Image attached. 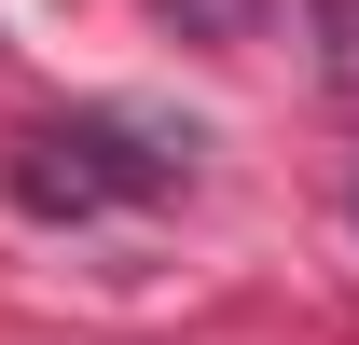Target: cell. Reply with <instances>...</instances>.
Returning a JSON list of instances; mask_svg holds the SVG:
<instances>
[{
  "instance_id": "1",
  "label": "cell",
  "mask_w": 359,
  "mask_h": 345,
  "mask_svg": "<svg viewBox=\"0 0 359 345\" xmlns=\"http://www.w3.org/2000/svg\"><path fill=\"white\" fill-rule=\"evenodd\" d=\"M180 152H138V125H28L14 138V208L42 221H97L125 208V194H166Z\"/></svg>"
}]
</instances>
